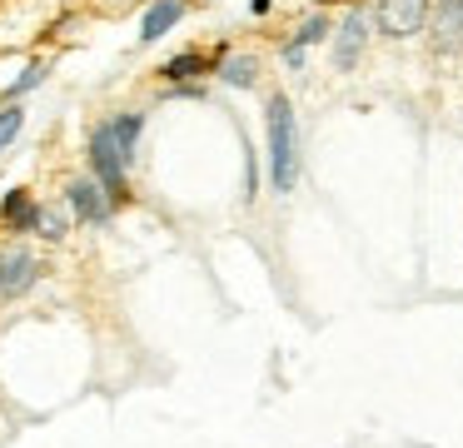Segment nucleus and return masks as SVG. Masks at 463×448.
Here are the masks:
<instances>
[{
    "label": "nucleus",
    "instance_id": "obj_9",
    "mask_svg": "<svg viewBox=\"0 0 463 448\" xmlns=\"http://www.w3.org/2000/svg\"><path fill=\"white\" fill-rule=\"evenodd\" d=\"M319 40H329V15H309L294 30V40L284 45V65H304V50L319 45Z\"/></svg>",
    "mask_w": 463,
    "mask_h": 448
},
{
    "label": "nucleus",
    "instance_id": "obj_7",
    "mask_svg": "<svg viewBox=\"0 0 463 448\" xmlns=\"http://www.w3.org/2000/svg\"><path fill=\"white\" fill-rule=\"evenodd\" d=\"M433 50H439V55L463 50V0H439V15H433Z\"/></svg>",
    "mask_w": 463,
    "mask_h": 448
},
{
    "label": "nucleus",
    "instance_id": "obj_3",
    "mask_svg": "<svg viewBox=\"0 0 463 448\" xmlns=\"http://www.w3.org/2000/svg\"><path fill=\"white\" fill-rule=\"evenodd\" d=\"M373 20H379V30L389 40H409L429 25V0H379Z\"/></svg>",
    "mask_w": 463,
    "mask_h": 448
},
{
    "label": "nucleus",
    "instance_id": "obj_2",
    "mask_svg": "<svg viewBox=\"0 0 463 448\" xmlns=\"http://www.w3.org/2000/svg\"><path fill=\"white\" fill-rule=\"evenodd\" d=\"M264 115H269V179L279 195H289L299 179V129H294L289 95H269Z\"/></svg>",
    "mask_w": 463,
    "mask_h": 448
},
{
    "label": "nucleus",
    "instance_id": "obj_14",
    "mask_svg": "<svg viewBox=\"0 0 463 448\" xmlns=\"http://www.w3.org/2000/svg\"><path fill=\"white\" fill-rule=\"evenodd\" d=\"M21 125H25V110H21V105H5V110H0V149L21 135Z\"/></svg>",
    "mask_w": 463,
    "mask_h": 448
},
{
    "label": "nucleus",
    "instance_id": "obj_13",
    "mask_svg": "<svg viewBox=\"0 0 463 448\" xmlns=\"http://www.w3.org/2000/svg\"><path fill=\"white\" fill-rule=\"evenodd\" d=\"M45 75H51V70H45V65H41V60H35V65H25V75H21V80H15V85H11V90H5V100H15V95H31V90H35V85H45Z\"/></svg>",
    "mask_w": 463,
    "mask_h": 448
},
{
    "label": "nucleus",
    "instance_id": "obj_5",
    "mask_svg": "<svg viewBox=\"0 0 463 448\" xmlns=\"http://www.w3.org/2000/svg\"><path fill=\"white\" fill-rule=\"evenodd\" d=\"M41 279V264H35L31 249H0V299H15Z\"/></svg>",
    "mask_w": 463,
    "mask_h": 448
},
{
    "label": "nucleus",
    "instance_id": "obj_12",
    "mask_svg": "<svg viewBox=\"0 0 463 448\" xmlns=\"http://www.w3.org/2000/svg\"><path fill=\"white\" fill-rule=\"evenodd\" d=\"M214 75L224 80V85H254V80H260V60L254 55H224L220 65H214Z\"/></svg>",
    "mask_w": 463,
    "mask_h": 448
},
{
    "label": "nucleus",
    "instance_id": "obj_4",
    "mask_svg": "<svg viewBox=\"0 0 463 448\" xmlns=\"http://www.w3.org/2000/svg\"><path fill=\"white\" fill-rule=\"evenodd\" d=\"M65 205H71V214L80 219V224H105L115 199L105 195V185H95V179H71V185H65Z\"/></svg>",
    "mask_w": 463,
    "mask_h": 448
},
{
    "label": "nucleus",
    "instance_id": "obj_1",
    "mask_svg": "<svg viewBox=\"0 0 463 448\" xmlns=\"http://www.w3.org/2000/svg\"><path fill=\"white\" fill-rule=\"evenodd\" d=\"M140 129H145V115H135V110L110 115V119H100V125L90 129V169H95V179L105 185V195H110L115 205L125 199V169H130V159H135Z\"/></svg>",
    "mask_w": 463,
    "mask_h": 448
},
{
    "label": "nucleus",
    "instance_id": "obj_8",
    "mask_svg": "<svg viewBox=\"0 0 463 448\" xmlns=\"http://www.w3.org/2000/svg\"><path fill=\"white\" fill-rule=\"evenodd\" d=\"M35 219H41L35 195H31V189H11V195H5V205H0V224L21 234V229H35Z\"/></svg>",
    "mask_w": 463,
    "mask_h": 448
},
{
    "label": "nucleus",
    "instance_id": "obj_10",
    "mask_svg": "<svg viewBox=\"0 0 463 448\" xmlns=\"http://www.w3.org/2000/svg\"><path fill=\"white\" fill-rule=\"evenodd\" d=\"M184 15V0H155L150 10H145V25H140V40H160L170 25H180Z\"/></svg>",
    "mask_w": 463,
    "mask_h": 448
},
{
    "label": "nucleus",
    "instance_id": "obj_15",
    "mask_svg": "<svg viewBox=\"0 0 463 448\" xmlns=\"http://www.w3.org/2000/svg\"><path fill=\"white\" fill-rule=\"evenodd\" d=\"M35 229H41L45 239H65V214H61V209H45V205H41V219H35Z\"/></svg>",
    "mask_w": 463,
    "mask_h": 448
},
{
    "label": "nucleus",
    "instance_id": "obj_6",
    "mask_svg": "<svg viewBox=\"0 0 463 448\" xmlns=\"http://www.w3.org/2000/svg\"><path fill=\"white\" fill-rule=\"evenodd\" d=\"M364 40H369V15L354 5L349 15H344L339 35H334V65H339V70H354V60H359Z\"/></svg>",
    "mask_w": 463,
    "mask_h": 448
},
{
    "label": "nucleus",
    "instance_id": "obj_11",
    "mask_svg": "<svg viewBox=\"0 0 463 448\" xmlns=\"http://www.w3.org/2000/svg\"><path fill=\"white\" fill-rule=\"evenodd\" d=\"M204 70H210V55H204V50H180L175 60H165V65H160V75L175 80V85H184V80L204 75Z\"/></svg>",
    "mask_w": 463,
    "mask_h": 448
}]
</instances>
